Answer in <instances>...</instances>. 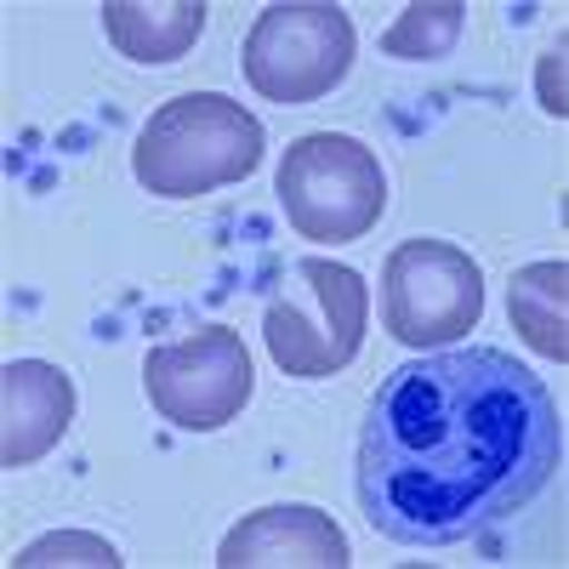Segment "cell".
Here are the masks:
<instances>
[{
  "mask_svg": "<svg viewBox=\"0 0 569 569\" xmlns=\"http://www.w3.org/2000/svg\"><path fill=\"white\" fill-rule=\"evenodd\" d=\"M563 461L541 376L501 348L399 365L359 433V507L399 547H456L525 512Z\"/></svg>",
  "mask_w": 569,
  "mask_h": 569,
  "instance_id": "6da1fadb",
  "label": "cell"
},
{
  "mask_svg": "<svg viewBox=\"0 0 569 569\" xmlns=\"http://www.w3.org/2000/svg\"><path fill=\"white\" fill-rule=\"evenodd\" d=\"M262 166V120L222 98V91H188L149 114L131 149V177L160 200H194L211 188L246 182Z\"/></svg>",
  "mask_w": 569,
  "mask_h": 569,
  "instance_id": "7a4b0ae2",
  "label": "cell"
},
{
  "mask_svg": "<svg viewBox=\"0 0 569 569\" xmlns=\"http://www.w3.org/2000/svg\"><path fill=\"white\" fill-rule=\"evenodd\" d=\"M370 319V291L348 262L330 257H302L284 268L273 297L262 308V337L268 353L284 376L297 382H319L353 365Z\"/></svg>",
  "mask_w": 569,
  "mask_h": 569,
  "instance_id": "3957f363",
  "label": "cell"
},
{
  "mask_svg": "<svg viewBox=\"0 0 569 569\" xmlns=\"http://www.w3.org/2000/svg\"><path fill=\"white\" fill-rule=\"evenodd\" d=\"M279 206L302 240H365L388 211V177L376 149L348 131H308L279 160Z\"/></svg>",
  "mask_w": 569,
  "mask_h": 569,
  "instance_id": "277c9868",
  "label": "cell"
},
{
  "mask_svg": "<svg viewBox=\"0 0 569 569\" xmlns=\"http://www.w3.org/2000/svg\"><path fill=\"white\" fill-rule=\"evenodd\" d=\"M353 18L330 0H279L246 34V80L268 103H313L353 69Z\"/></svg>",
  "mask_w": 569,
  "mask_h": 569,
  "instance_id": "5b68a950",
  "label": "cell"
},
{
  "mask_svg": "<svg viewBox=\"0 0 569 569\" xmlns=\"http://www.w3.org/2000/svg\"><path fill=\"white\" fill-rule=\"evenodd\" d=\"M382 319L405 348H445L485 319V273L450 240H405L382 268Z\"/></svg>",
  "mask_w": 569,
  "mask_h": 569,
  "instance_id": "8992f818",
  "label": "cell"
},
{
  "mask_svg": "<svg viewBox=\"0 0 569 569\" xmlns=\"http://www.w3.org/2000/svg\"><path fill=\"white\" fill-rule=\"evenodd\" d=\"M142 388L149 405L182 427V433H217L251 399V353L240 330L206 325L188 342H166L142 359Z\"/></svg>",
  "mask_w": 569,
  "mask_h": 569,
  "instance_id": "52a82bcc",
  "label": "cell"
},
{
  "mask_svg": "<svg viewBox=\"0 0 569 569\" xmlns=\"http://www.w3.org/2000/svg\"><path fill=\"white\" fill-rule=\"evenodd\" d=\"M348 558V536L319 507H262L217 547L222 569H342Z\"/></svg>",
  "mask_w": 569,
  "mask_h": 569,
  "instance_id": "ba28073f",
  "label": "cell"
},
{
  "mask_svg": "<svg viewBox=\"0 0 569 569\" xmlns=\"http://www.w3.org/2000/svg\"><path fill=\"white\" fill-rule=\"evenodd\" d=\"M74 421V382L46 359H12L0 370V467H29Z\"/></svg>",
  "mask_w": 569,
  "mask_h": 569,
  "instance_id": "9c48e42d",
  "label": "cell"
},
{
  "mask_svg": "<svg viewBox=\"0 0 569 569\" xmlns=\"http://www.w3.org/2000/svg\"><path fill=\"white\" fill-rule=\"evenodd\" d=\"M206 0H103V34L131 63H177L206 29Z\"/></svg>",
  "mask_w": 569,
  "mask_h": 569,
  "instance_id": "30bf717a",
  "label": "cell"
},
{
  "mask_svg": "<svg viewBox=\"0 0 569 569\" xmlns=\"http://www.w3.org/2000/svg\"><path fill=\"white\" fill-rule=\"evenodd\" d=\"M569 268L563 257L558 262H530L518 268L512 284H507V313H512V330L525 337L541 359H569Z\"/></svg>",
  "mask_w": 569,
  "mask_h": 569,
  "instance_id": "8fae6325",
  "label": "cell"
},
{
  "mask_svg": "<svg viewBox=\"0 0 569 569\" xmlns=\"http://www.w3.org/2000/svg\"><path fill=\"white\" fill-rule=\"evenodd\" d=\"M461 0H416L399 12V23L382 34V52L405 63H433L450 58V46L461 40Z\"/></svg>",
  "mask_w": 569,
  "mask_h": 569,
  "instance_id": "7c38bea8",
  "label": "cell"
},
{
  "mask_svg": "<svg viewBox=\"0 0 569 569\" xmlns=\"http://www.w3.org/2000/svg\"><path fill=\"white\" fill-rule=\"evenodd\" d=\"M40 563H91V569H120V552L103 536H86V530H58V536H40L29 541L12 569H40Z\"/></svg>",
  "mask_w": 569,
  "mask_h": 569,
  "instance_id": "4fadbf2b",
  "label": "cell"
},
{
  "mask_svg": "<svg viewBox=\"0 0 569 569\" xmlns=\"http://www.w3.org/2000/svg\"><path fill=\"white\" fill-rule=\"evenodd\" d=\"M541 109L558 114V120H563V109H569V103H563V46L541 58Z\"/></svg>",
  "mask_w": 569,
  "mask_h": 569,
  "instance_id": "5bb4252c",
  "label": "cell"
}]
</instances>
